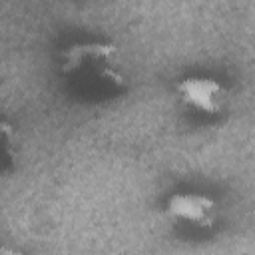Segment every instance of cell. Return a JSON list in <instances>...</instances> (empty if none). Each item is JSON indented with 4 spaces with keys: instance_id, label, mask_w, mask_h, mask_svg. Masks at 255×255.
<instances>
[{
    "instance_id": "cell-5",
    "label": "cell",
    "mask_w": 255,
    "mask_h": 255,
    "mask_svg": "<svg viewBox=\"0 0 255 255\" xmlns=\"http://www.w3.org/2000/svg\"><path fill=\"white\" fill-rule=\"evenodd\" d=\"M0 253H6V255H16V253H18V249H12V247H4V245H0Z\"/></svg>"
},
{
    "instance_id": "cell-1",
    "label": "cell",
    "mask_w": 255,
    "mask_h": 255,
    "mask_svg": "<svg viewBox=\"0 0 255 255\" xmlns=\"http://www.w3.org/2000/svg\"><path fill=\"white\" fill-rule=\"evenodd\" d=\"M60 72L96 90H124L128 84L126 64L120 48L112 42L88 40L62 50Z\"/></svg>"
},
{
    "instance_id": "cell-4",
    "label": "cell",
    "mask_w": 255,
    "mask_h": 255,
    "mask_svg": "<svg viewBox=\"0 0 255 255\" xmlns=\"http://www.w3.org/2000/svg\"><path fill=\"white\" fill-rule=\"evenodd\" d=\"M20 155V133L14 124L0 120V161L16 163Z\"/></svg>"
},
{
    "instance_id": "cell-2",
    "label": "cell",
    "mask_w": 255,
    "mask_h": 255,
    "mask_svg": "<svg viewBox=\"0 0 255 255\" xmlns=\"http://www.w3.org/2000/svg\"><path fill=\"white\" fill-rule=\"evenodd\" d=\"M179 100L205 116H217L227 104V88L209 76H187L175 86Z\"/></svg>"
},
{
    "instance_id": "cell-3",
    "label": "cell",
    "mask_w": 255,
    "mask_h": 255,
    "mask_svg": "<svg viewBox=\"0 0 255 255\" xmlns=\"http://www.w3.org/2000/svg\"><path fill=\"white\" fill-rule=\"evenodd\" d=\"M165 211L171 219L185 221L199 229H209L217 219V201L207 193L179 191L167 199Z\"/></svg>"
}]
</instances>
